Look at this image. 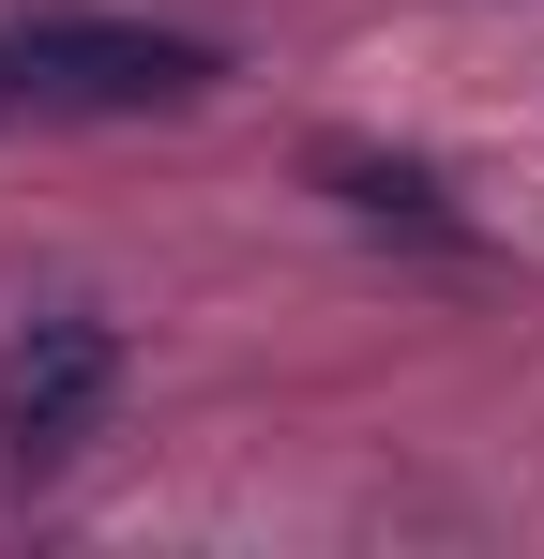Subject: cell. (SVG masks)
Masks as SVG:
<instances>
[{"mask_svg":"<svg viewBox=\"0 0 544 559\" xmlns=\"http://www.w3.org/2000/svg\"><path fill=\"white\" fill-rule=\"evenodd\" d=\"M227 92V46L167 15H15L0 31V136L15 121H167Z\"/></svg>","mask_w":544,"mask_h":559,"instance_id":"cell-1","label":"cell"},{"mask_svg":"<svg viewBox=\"0 0 544 559\" xmlns=\"http://www.w3.org/2000/svg\"><path fill=\"white\" fill-rule=\"evenodd\" d=\"M106 408H121V333L106 318H15V348H0V484H61V468L106 439Z\"/></svg>","mask_w":544,"mask_h":559,"instance_id":"cell-2","label":"cell"},{"mask_svg":"<svg viewBox=\"0 0 544 559\" xmlns=\"http://www.w3.org/2000/svg\"><path fill=\"white\" fill-rule=\"evenodd\" d=\"M318 182L348 197L363 227H424V242H453V197H439V167H393V152H348V136H333V152H318Z\"/></svg>","mask_w":544,"mask_h":559,"instance_id":"cell-3","label":"cell"}]
</instances>
